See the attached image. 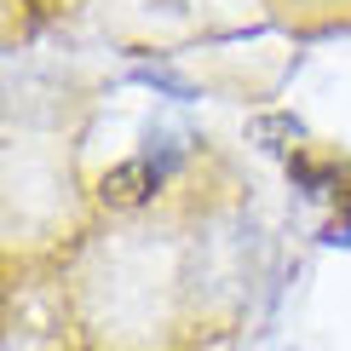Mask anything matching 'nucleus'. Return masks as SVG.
<instances>
[{
	"instance_id": "1",
	"label": "nucleus",
	"mask_w": 351,
	"mask_h": 351,
	"mask_svg": "<svg viewBox=\"0 0 351 351\" xmlns=\"http://www.w3.org/2000/svg\"><path fill=\"white\" fill-rule=\"evenodd\" d=\"M167 167H173V156L156 162V150H150V156H138V162H127L121 173H110V179H104V196H110V202H144L156 184L167 179Z\"/></svg>"
}]
</instances>
